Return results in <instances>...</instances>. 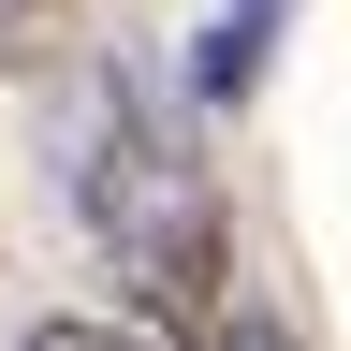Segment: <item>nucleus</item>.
Masks as SVG:
<instances>
[{
    "label": "nucleus",
    "mask_w": 351,
    "mask_h": 351,
    "mask_svg": "<svg viewBox=\"0 0 351 351\" xmlns=\"http://www.w3.org/2000/svg\"><path fill=\"white\" fill-rule=\"evenodd\" d=\"M29 351H132V337H103V322H29Z\"/></svg>",
    "instance_id": "3"
},
{
    "label": "nucleus",
    "mask_w": 351,
    "mask_h": 351,
    "mask_svg": "<svg viewBox=\"0 0 351 351\" xmlns=\"http://www.w3.org/2000/svg\"><path fill=\"white\" fill-rule=\"evenodd\" d=\"M59 161H73V219L103 234V263L132 278V307H147V322H205L219 307V191H205V161L176 147L161 88L103 73L73 103Z\"/></svg>",
    "instance_id": "1"
},
{
    "label": "nucleus",
    "mask_w": 351,
    "mask_h": 351,
    "mask_svg": "<svg viewBox=\"0 0 351 351\" xmlns=\"http://www.w3.org/2000/svg\"><path fill=\"white\" fill-rule=\"evenodd\" d=\"M219 351H293V337L263 322V307H234V322H219Z\"/></svg>",
    "instance_id": "4"
},
{
    "label": "nucleus",
    "mask_w": 351,
    "mask_h": 351,
    "mask_svg": "<svg viewBox=\"0 0 351 351\" xmlns=\"http://www.w3.org/2000/svg\"><path fill=\"white\" fill-rule=\"evenodd\" d=\"M278 15H293V0H219V29H205V59H191V88H205V103H249V88H263V59H278Z\"/></svg>",
    "instance_id": "2"
}]
</instances>
